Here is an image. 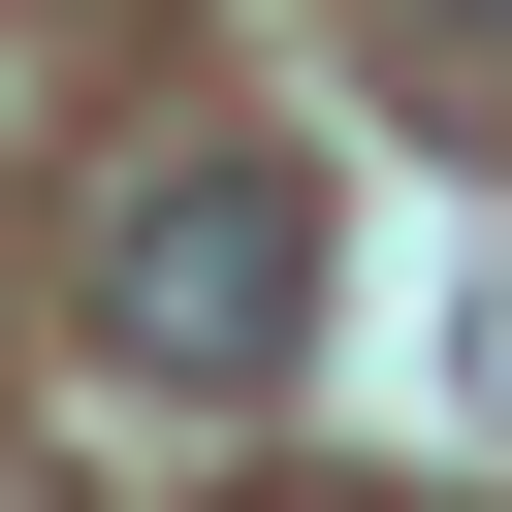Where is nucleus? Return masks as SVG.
<instances>
[{
	"label": "nucleus",
	"mask_w": 512,
	"mask_h": 512,
	"mask_svg": "<svg viewBox=\"0 0 512 512\" xmlns=\"http://www.w3.org/2000/svg\"><path fill=\"white\" fill-rule=\"evenodd\" d=\"M416 32H512V0H416Z\"/></svg>",
	"instance_id": "obj_2"
},
{
	"label": "nucleus",
	"mask_w": 512,
	"mask_h": 512,
	"mask_svg": "<svg viewBox=\"0 0 512 512\" xmlns=\"http://www.w3.org/2000/svg\"><path fill=\"white\" fill-rule=\"evenodd\" d=\"M96 320H128L160 384H288V320H320L288 160H160V192H128V256H96Z\"/></svg>",
	"instance_id": "obj_1"
}]
</instances>
